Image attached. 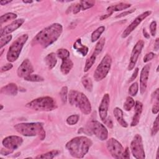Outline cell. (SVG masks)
<instances>
[{
  "label": "cell",
  "instance_id": "d590c367",
  "mask_svg": "<svg viewBox=\"0 0 159 159\" xmlns=\"http://www.w3.org/2000/svg\"><path fill=\"white\" fill-rule=\"evenodd\" d=\"M67 94H68V88L66 86H63L60 92V96L61 101L63 104H65L67 101Z\"/></svg>",
  "mask_w": 159,
  "mask_h": 159
},
{
  "label": "cell",
  "instance_id": "11a10c76",
  "mask_svg": "<svg viewBox=\"0 0 159 159\" xmlns=\"http://www.w3.org/2000/svg\"><path fill=\"white\" fill-rule=\"evenodd\" d=\"M22 2L25 4H30V3L33 2L32 1H22Z\"/></svg>",
  "mask_w": 159,
  "mask_h": 159
},
{
  "label": "cell",
  "instance_id": "ba28073f",
  "mask_svg": "<svg viewBox=\"0 0 159 159\" xmlns=\"http://www.w3.org/2000/svg\"><path fill=\"white\" fill-rule=\"evenodd\" d=\"M88 130L91 134H94L101 140H105L108 137V131L106 127L97 120L89 122Z\"/></svg>",
  "mask_w": 159,
  "mask_h": 159
},
{
  "label": "cell",
  "instance_id": "c3c4849f",
  "mask_svg": "<svg viewBox=\"0 0 159 159\" xmlns=\"http://www.w3.org/2000/svg\"><path fill=\"white\" fill-rule=\"evenodd\" d=\"M104 124L109 128H112V126H113V124H112V120L111 119V118L108 117V118H106V120L104 121Z\"/></svg>",
  "mask_w": 159,
  "mask_h": 159
},
{
  "label": "cell",
  "instance_id": "f907efd6",
  "mask_svg": "<svg viewBox=\"0 0 159 159\" xmlns=\"http://www.w3.org/2000/svg\"><path fill=\"white\" fill-rule=\"evenodd\" d=\"M159 48V39L157 38L154 42V50L155 51H158Z\"/></svg>",
  "mask_w": 159,
  "mask_h": 159
},
{
  "label": "cell",
  "instance_id": "52a82bcc",
  "mask_svg": "<svg viewBox=\"0 0 159 159\" xmlns=\"http://www.w3.org/2000/svg\"><path fill=\"white\" fill-rule=\"evenodd\" d=\"M111 63V57L109 54H106L94 71V78L96 81H101L107 76L110 70Z\"/></svg>",
  "mask_w": 159,
  "mask_h": 159
},
{
  "label": "cell",
  "instance_id": "d6a6232c",
  "mask_svg": "<svg viewBox=\"0 0 159 159\" xmlns=\"http://www.w3.org/2000/svg\"><path fill=\"white\" fill-rule=\"evenodd\" d=\"M57 55L60 59L63 60L70 57V52L67 49L60 48L57 50Z\"/></svg>",
  "mask_w": 159,
  "mask_h": 159
},
{
  "label": "cell",
  "instance_id": "8992f818",
  "mask_svg": "<svg viewBox=\"0 0 159 159\" xmlns=\"http://www.w3.org/2000/svg\"><path fill=\"white\" fill-rule=\"evenodd\" d=\"M28 37L27 34H22L13 42L7 53L6 58L8 61L14 62L19 58L22 47L27 42Z\"/></svg>",
  "mask_w": 159,
  "mask_h": 159
},
{
  "label": "cell",
  "instance_id": "5b68a950",
  "mask_svg": "<svg viewBox=\"0 0 159 159\" xmlns=\"http://www.w3.org/2000/svg\"><path fill=\"white\" fill-rule=\"evenodd\" d=\"M25 106L38 111H51L57 107V102L50 96L40 97L28 102Z\"/></svg>",
  "mask_w": 159,
  "mask_h": 159
},
{
  "label": "cell",
  "instance_id": "7c38bea8",
  "mask_svg": "<svg viewBox=\"0 0 159 159\" xmlns=\"http://www.w3.org/2000/svg\"><path fill=\"white\" fill-rule=\"evenodd\" d=\"M151 11H145L143 12L142 14L138 16L132 22L131 24L127 27V28L124 30V31L122 34V37L125 38L128 35H130V34L135 30V29L148 16H149L151 14Z\"/></svg>",
  "mask_w": 159,
  "mask_h": 159
},
{
  "label": "cell",
  "instance_id": "3957f363",
  "mask_svg": "<svg viewBox=\"0 0 159 159\" xmlns=\"http://www.w3.org/2000/svg\"><path fill=\"white\" fill-rule=\"evenodd\" d=\"M14 129L18 133L24 136L38 135L42 140L45 137V132L43 129V124L40 122L19 123L14 125Z\"/></svg>",
  "mask_w": 159,
  "mask_h": 159
},
{
  "label": "cell",
  "instance_id": "9a60e30c",
  "mask_svg": "<svg viewBox=\"0 0 159 159\" xmlns=\"http://www.w3.org/2000/svg\"><path fill=\"white\" fill-rule=\"evenodd\" d=\"M150 65H145L142 69L140 75V91L142 94H144L147 87V82L149 76Z\"/></svg>",
  "mask_w": 159,
  "mask_h": 159
},
{
  "label": "cell",
  "instance_id": "cb8c5ba5",
  "mask_svg": "<svg viewBox=\"0 0 159 159\" xmlns=\"http://www.w3.org/2000/svg\"><path fill=\"white\" fill-rule=\"evenodd\" d=\"M130 7V4L121 2V3H119L118 4L108 7L107 10V11H109L110 12H112L113 11H119L125 10V9H126Z\"/></svg>",
  "mask_w": 159,
  "mask_h": 159
},
{
  "label": "cell",
  "instance_id": "74e56055",
  "mask_svg": "<svg viewBox=\"0 0 159 159\" xmlns=\"http://www.w3.org/2000/svg\"><path fill=\"white\" fill-rule=\"evenodd\" d=\"M12 39V35H8L6 36H4V37H1L0 40V48H2L4 46H5L7 43H8Z\"/></svg>",
  "mask_w": 159,
  "mask_h": 159
},
{
  "label": "cell",
  "instance_id": "44dd1931",
  "mask_svg": "<svg viewBox=\"0 0 159 159\" xmlns=\"http://www.w3.org/2000/svg\"><path fill=\"white\" fill-rule=\"evenodd\" d=\"M61 60H62V62L60 66V70L63 75H66L69 73V72L73 68V63L69 58H65Z\"/></svg>",
  "mask_w": 159,
  "mask_h": 159
},
{
  "label": "cell",
  "instance_id": "6da1fadb",
  "mask_svg": "<svg viewBox=\"0 0 159 159\" xmlns=\"http://www.w3.org/2000/svg\"><path fill=\"white\" fill-rule=\"evenodd\" d=\"M63 31L62 25L58 23L53 24L40 31L33 39V44H39L47 48L53 43L60 37Z\"/></svg>",
  "mask_w": 159,
  "mask_h": 159
},
{
  "label": "cell",
  "instance_id": "836d02e7",
  "mask_svg": "<svg viewBox=\"0 0 159 159\" xmlns=\"http://www.w3.org/2000/svg\"><path fill=\"white\" fill-rule=\"evenodd\" d=\"M80 4L81 5V9L84 11L86 9L92 7L95 4V1H80Z\"/></svg>",
  "mask_w": 159,
  "mask_h": 159
},
{
  "label": "cell",
  "instance_id": "7a4b0ae2",
  "mask_svg": "<svg viewBox=\"0 0 159 159\" xmlns=\"http://www.w3.org/2000/svg\"><path fill=\"white\" fill-rule=\"evenodd\" d=\"M92 141L84 136L76 137L66 144V148L74 158H81L88 152L92 145Z\"/></svg>",
  "mask_w": 159,
  "mask_h": 159
},
{
  "label": "cell",
  "instance_id": "8fae6325",
  "mask_svg": "<svg viewBox=\"0 0 159 159\" xmlns=\"http://www.w3.org/2000/svg\"><path fill=\"white\" fill-rule=\"evenodd\" d=\"M23 139L22 137L17 135H11L4 138L2 143L5 148L12 151V152L18 148L22 143Z\"/></svg>",
  "mask_w": 159,
  "mask_h": 159
},
{
  "label": "cell",
  "instance_id": "1f68e13d",
  "mask_svg": "<svg viewBox=\"0 0 159 159\" xmlns=\"http://www.w3.org/2000/svg\"><path fill=\"white\" fill-rule=\"evenodd\" d=\"M135 102L134 101V99L130 96H128L127 97L126 100L124 104V106H123L124 109L125 111H129L135 106Z\"/></svg>",
  "mask_w": 159,
  "mask_h": 159
},
{
  "label": "cell",
  "instance_id": "8d00e7d4",
  "mask_svg": "<svg viewBox=\"0 0 159 159\" xmlns=\"http://www.w3.org/2000/svg\"><path fill=\"white\" fill-rule=\"evenodd\" d=\"M79 118H80V116L77 114L71 115L66 119V123L70 125H75L78 122Z\"/></svg>",
  "mask_w": 159,
  "mask_h": 159
},
{
  "label": "cell",
  "instance_id": "4dcf8cb0",
  "mask_svg": "<svg viewBox=\"0 0 159 159\" xmlns=\"http://www.w3.org/2000/svg\"><path fill=\"white\" fill-rule=\"evenodd\" d=\"M96 58V56L92 54V55L86 60V63H85V65H84V72H87L92 67V66L93 65V64L95 62Z\"/></svg>",
  "mask_w": 159,
  "mask_h": 159
},
{
  "label": "cell",
  "instance_id": "f6af8a7d",
  "mask_svg": "<svg viewBox=\"0 0 159 159\" xmlns=\"http://www.w3.org/2000/svg\"><path fill=\"white\" fill-rule=\"evenodd\" d=\"M12 66H13L12 64H11V63H7V64H6L5 65H4L3 66L1 67V72L7 71L11 70V69L12 68Z\"/></svg>",
  "mask_w": 159,
  "mask_h": 159
},
{
  "label": "cell",
  "instance_id": "ffe728a7",
  "mask_svg": "<svg viewBox=\"0 0 159 159\" xmlns=\"http://www.w3.org/2000/svg\"><path fill=\"white\" fill-rule=\"evenodd\" d=\"M113 112L114 117L117 121L118 122V123L123 127H127L128 124L124 119V114L122 111L119 107H115L113 111Z\"/></svg>",
  "mask_w": 159,
  "mask_h": 159
},
{
  "label": "cell",
  "instance_id": "60d3db41",
  "mask_svg": "<svg viewBox=\"0 0 159 159\" xmlns=\"http://www.w3.org/2000/svg\"><path fill=\"white\" fill-rule=\"evenodd\" d=\"M158 97L157 98L155 99V102L153 103V106H152V113L154 114H156L159 111V101H158Z\"/></svg>",
  "mask_w": 159,
  "mask_h": 159
},
{
  "label": "cell",
  "instance_id": "484cf974",
  "mask_svg": "<svg viewBox=\"0 0 159 159\" xmlns=\"http://www.w3.org/2000/svg\"><path fill=\"white\" fill-rule=\"evenodd\" d=\"M60 153L59 150H52L48 152L45 153H42L40 155H37L35 158H53L55 157L58 155Z\"/></svg>",
  "mask_w": 159,
  "mask_h": 159
},
{
  "label": "cell",
  "instance_id": "30bf717a",
  "mask_svg": "<svg viewBox=\"0 0 159 159\" xmlns=\"http://www.w3.org/2000/svg\"><path fill=\"white\" fill-rule=\"evenodd\" d=\"M107 148L112 157L114 158H122L124 148L121 143L114 138L109 139L107 142Z\"/></svg>",
  "mask_w": 159,
  "mask_h": 159
},
{
  "label": "cell",
  "instance_id": "9c48e42d",
  "mask_svg": "<svg viewBox=\"0 0 159 159\" xmlns=\"http://www.w3.org/2000/svg\"><path fill=\"white\" fill-rule=\"evenodd\" d=\"M130 150L133 156L137 159L145 158L142 139L139 134H136L130 143Z\"/></svg>",
  "mask_w": 159,
  "mask_h": 159
},
{
  "label": "cell",
  "instance_id": "9f6ffc18",
  "mask_svg": "<svg viewBox=\"0 0 159 159\" xmlns=\"http://www.w3.org/2000/svg\"><path fill=\"white\" fill-rule=\"evenodd\" d=\"M3 109V106L2 104H1V110H2Z\"/></svg>",
  "mask_w": 159,
  "mask_h": 159
},
{
  "label": "cell",
  "instance_id": "7bdbcfd3",
  "mask_svg": "<svg viewBox=\"0 0 159 159\" xmlns=\"http://www.w3.org/2000/svg\"><path fill=\"white\" fill-rule=\"evenodd\" d=\"M155 57V54L153 52H149L145 55V56L143 57V62L147 63L150 60H152Z\"/></svg>",
  "mask_w": 159,
  "mask_h": 159
},
{
  "label": "cell",
  "instance_id": "681fc988",
  "mask_svg": "<svg viewBox=\"0 0 159 159\" xmlns=\"http://www.w3.org/2000/svg\"><path fill=\"white\" fill-rule=\"evenodd\" d=\"M12 152L9 150H7L6 148H5V150L4 148H2L1 150V154L2 155H9L10 153H12Z\"/></svg>",
  "mask_w": 159,
  "mask_h": 159
},
{
  "label": "cell",
  "instance_id": "816d5d0a",
  "mask_svg": "<svg viewBox=\"0 0 159 159\" xmlns=\"http://www.w3.org/2000/svg\"><path fill=\"white\" fill-rule=\"evenodd\" d=\"M11 1H1L0 4H1V5L4 6V5H6V4L10 3Z\"/></svg>",
  "mask_w": 159,
  "mask_h": 159
},
{
  "label": "cell",
  "instance_id": "e575fe53",
  "mask_svg": "<svg viewBox=\"0 0 159 159\" xmlns=\"http://www.w3.org/2000/svg\"><path fill=\"white\" fill-rule=\"evenodd\" d=\"M138 89H139V85L138 83L137 82L133 83L129 87V94L130 96H135L137 92H138Z\"/></svg>",
  "mask_w": 159,
  "mask_h": 159
},
{
  "label": "cell",
  "instance_id": "7dc6e473",
  "mask_svg": "<svg viewBox=\"0 0 159 159\" xmlns=\"http://www.w3.org/2000/svg\"><path fill=\"white\" fill-rule=\"evenodd\" d=\"M138 73H139V68H136L134 70V73H133L132 76H131L130 78L129 79V82H132V81H134V80L136 78V77L137 76Z\"/></svg>",
  "mask_w": 159,
  "mask_h": 159
},
{
  "label": "cell",
  "instance_id": "ac0fdd59",
  "mask_svg": "<svg viewBox=\"0 0 159 159\" xmlns=\"http://www.w3.org/2000/svg\"><path fill=\"white\" fill-rule=\"evenodd\" d=\"M142 103L139 101H137L135 103V114L130 123V125L132 127L136 126L139 124L140 115L142 112Z\"/></svg>",
  "mask_w": 159,
  "mask_h": 159
},
{
  "label": "cell",
  "instance_id": "277c9868",
  "mask_svg": "<svg viewBox=\"0 0 159 159\" xmlns=\"http://www.w3.org/2000/svg\"><path fill=\"white\" fill-rule=\"evenodd\" d=\"M68 100L71 105H75L82 113L89 114L91 111V105L87 96L81 92L71 90L68 94Z\"/></svg>",
  "mask_w": 159,
  "mask_h": 159
},
{
  "label": "cell",
  "instance_id": "f5cc1de1",
  "mask_svg": "<svg viewBox=\"0 0 159 159\" xmlns=\"http://www.w3.org/2000/svg\"><path fill=\"white\" fill-rule=\"evenodd\" d=\"M112 14V12H110L109 14H106V15H104V16H102L101 17L100 19H101V20H104V19L107 18L108 17H109Z\"/></svg>",
  "mask_w": 159,
  "mask_h": 159
},
{
  "label": "cell",
  "instance_id": "bcb514c9",
  "mask_svg": "<svg viewBox=\"0 0 159 159\" xmlns=\"http://www.w3.org/2000/svg\"><path fill=\"white\" fill-rule=\"evenodd\" d=\"M130 158V152H129V148L126 147L122 153V158Z\"/></svg>",
  "mask_w": 159,
  "mask_h": 159
},
{
  "label": "cell",
  "instance_id": "2e32d148",
  "mask_svg": "<svg viewBox=\"0 0 159 159\" xmlns=\"http://www.w3.org/2000/svg\"><path fill=\"white\" fill-rule=\"evenodd\" d=\"M109 102H110L109 95V94L106 93L103 96L99 106V109H98L99 117L103 122L107 118V111L109 106Z\"/></svg>",
  "mask_w": 159,
  "mask_h": 159
},
{
  "label": "cell",
  "instance_id": "ab89813d",
  "mask_svg": "<svg viewBox=\"0 0 159 159\" xmlns=\"http://www.w3.org/2000/svg\"><path fill=\"white\" fill-rule=\"evenodd\" d=\"M81 9V7L80 4H76L75 5H73L69 7V8L68 9V11L70 12L71 11H72L73 14H77L80 11Z\"/></svg>",
  "mask_w": 159,
  "mask_h": 159
},
{
  "label": "cell",
  "instance_id": "f35d334b",
  "mask_svg": "<svg viewBox=\"0 0 159 159\" xmlns=\"http://www.w3.org/2000/svg\"><path fill=\"white\" fill-rule=\"evenodd\" d=\"M158 125H159V123H158V116H157L154 122H153V127L152 128V132H151V134H152V135H155L157 134V133L158 132Z\"/></svg>",
  "mask_w": 159,
  "mask_h": 159
},
{
  "label": "cell",
  "instance_id": "5bb4252c",
  "mask_svg": "<svg viewBox=\"0 0 159 159\" xmlns=\"http://www.w3.org/2000/svg\"><path fill=\"white\" fill-rule=\"evenodd\" d=\"M34 71V67L29 59L24 60L17 68V73L19 77L25 78L32 74Z\"/></svg>",
  "mask_w": 159,
  "mask_h": 159
},
{
  "label": "cell",
  "instance_id": "603a6c76",
  "mask_svg": "<svg viewBox=\"0 0 159 159\" xmlns=\"http://www.w3.org/2000/svg\"><path fill=\"white\" fill-rule=\"evenodd\" d=\"M45 61L48 69H52L53 67H55L57 62L56 55L54 53H50L48 54L45 58Z\"/></svg>",
  "mask_w": 159,
  "mask_h": 159
},
{
  "label": "cell",
  "instance_id": "83f0119b",
  "mask_svg": "<svg viewBox=\"0 0 159 159\" xmlns=\"http://www.w3.org/2000/svg\"><path fill=\"white\" fill-rule=\"evenodd\" d=\"M104 44H105V38L102 37L99 39V40L96 43V47L94 48V51L93 54L96 55V56L99 55L101 52L102 50L103 49Z\"/></svg>",
  "mask_w": 159,
  "mask_h": 159
},
{
  "label": "cell",
  "instance_id": "d4e9b609",
  "mask_svg": "<svg viewBox=\"0 0 159 159\" xmlns=\"http://www.w3.org/2000/svg\"><path fill=\"white\" fill-rule=\"evenodd\" d=\"M81 83L86 90L88 91H91L93 90V82L88 76H84L81 78Z\"/></svg>",
  "mask_w": 159,
  "mask_h": 159
},
{
  "label": "cell",
  "instance_id": "4fadbf2b",
  "mask_svg": "<svg viewBox=\"0 0 159 159\" xmlns=\"http://www.w3.org/2000/svg\"><path fill=\"white\" fill-rule=\"evenodd\" d=\"M143 46H144V42L142 40H139L134 45L132 49V51L131 52L130 61L128 65V70H132L134 69Z\"/></svg>",
  "mask_w": 159,
  "mask_h": 159
},
{
  "label": "cell",
  "instance_id": "db71d44e",
  "mask_svg": "<svg viewBox=\"0 0 159 159\" xmlns=\"http://www.w3.org/2000/svg\"><path fill=\"white\" fill-rule=\"evenodd\" d=\"M143 34L144 37H145L147 39H148V38L150 37V35H148V34L146 32L145 29H143Z\"/></svg>",
  "mask_w": 159,
  "mask_h": 159
},
{
  "label": "cell",
  "instance_id": "4316f807",
  "mask_svg": "<svg viewBox=\"0 0 159 159\" xmlns=\"http://www.w3.org/2000/svg\"><path fill=\"white\" fill-rule=\"evenodd\" d=\"M104 30H105L104 26H101L97 28L91 34V41L93 42H94L96 40H98L99 39L101 35L104 31Z\"/></svg>",
  "mask_w": 159,
  "mask_h": 159
},
{
  "label": "cell",
  "instance_id": "ee69618b",
  "mask_svg": "<svg viewBox=\"0 0 159 159\" xmlns=\"http://www.w3.org/2000/svg\"><path fill=\"white\" fill-rule=\"evenodd\" d=\"M135 9H130V10H129V11H124V12H123L120 13V14H119V15L116 16V18L122 17H124V16H127V15H129V14H131V13H132V12H135Z\"/></svg>",
  "mask_w": 159,
  "mask_h": 159
},
{
  "label": "cell",
  "instance_id": "b9f144b4",
  "mask_svg": "<svg viewBox=\"0 0 159 159\" xmlns=\"http://www.w3.org/2000/svg\"><path fill=\"white\" fill-rule=\"evenodd\" d=\"M150 33L152 36H155L156 34V30H157V22L156 21L153 20L152 21L150 24Z\"/></svg>",
  "mask_w": 159,
  "mask_h": 159
},
{
  "label": "cell",
  "instance_id": "7402d4cb",
  "mask_svg": "<svg viewBox=\"0 0 159 159\" xmlns=\"http://www.w3.org/2000/svg\"><path fill=\"white\" fill-rule=\"evenodd\" d=\"M73 48L84 57L86 56L88 52V48L82 44L81 39H78L75 41L73 43Z\"/></svg>",
  "mask_w": 159,
  "mask_h": 159
},
{
  "label": "cell",
  "instance_id": "e0dca14e",
  "mask_svg": "<svg viewBox=\"0 0 159 159\" xmlns=\"http://www.w3.org/2000/svg\"><path fill=\"white\" fill-rule=\"evenodd\" d=\"M25 20L23 19H19L17 20H15L14 21H13L12 22H11L10 24L5 26L4 27H3L2 29H1V32H0V35H1V37L5 36V35L9 34L12 32H14V30H16V29H17L18 28H19L22 24L24 22Z\"/></svg>",
  "mask_w": 159,
  "mask_h": 159
},
{
  "label": "cell",
  "instance_id": "d6986e66",
  "mask_svg": "<svg viewBox=\"0 0 159 159\" xmlns=\"http://www.w3.org/2000/svg\"><path fill=\"white\" fill-rule=\"evenodd\" d=\"M17 91L18 88L15 83H9L1 89V93L6 95L16 96L17 94Z\"/></svg>",
  "mask_w": 159,
  "mask_h": 159
},
{
  "label": "cell",
  "instance_id": "f546056e",
  "mask_svg": "<svg viewBox=\"0 0 159 159\" xmlns=\"http://www.w3.org/2000/svg\"><path fill=\"white\" fill-rule=\"evenodd\" d=\"M24 79L25 81H32V82H40V81H43L44 80V78L43 77H42L41 76L38 75L37 74H30V75L25 76V78H24Z\"/></svg>",
  "mask_w": 159,
  "mask_h": 159
},
{
  "label": "cell",
  "instance_id": "f1b7e54d",
  "mask_svg": "<svg viewBox=\"0 0 159 159\" xmlns=\"http://www.w3.org/2000/svg\"><path fill=\"white\" fill-rule=\"evenodd\" d=\"M17 15L12 12H8L4 15H2L0 17V24H2L4 22H6L9 20L15 19L17 17Z\"/></svg>",
  "mask_w": 159,
  "mask_h": 159
}]
</instances>
